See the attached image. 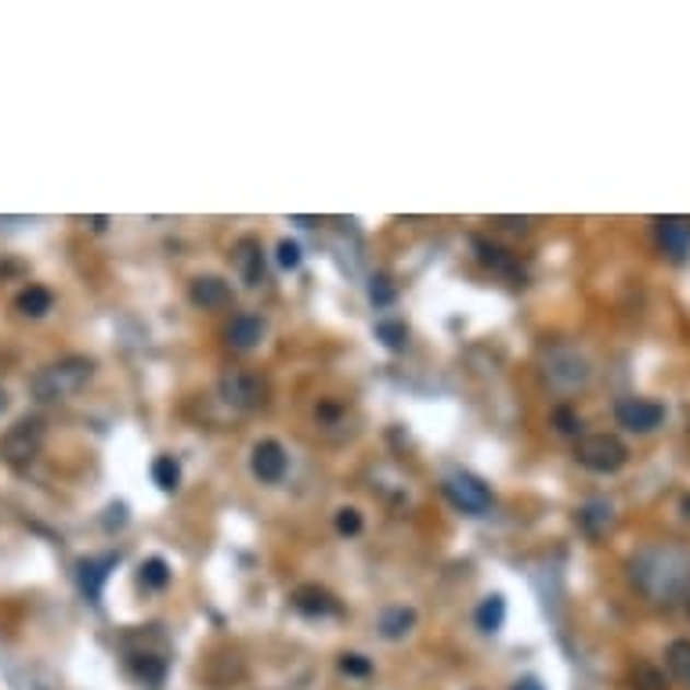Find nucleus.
<instances>
[{
	"instance_id": "nucleus-1",
	"label": "nucleus",
	"mask_w": 690,
	"mask_h": 690,
	"mask_svg": "<svg viewBox=\"0 0 690 690\" xmlns=\"http://www.w3.org/2000/svg\"><path fill=\"white\" fill-rule=\"evenodd\" d=\"M629 582L651 604L673 608L690 597V550L683 542H651L629 557Z\"/></svg>"
},
{
	"instance_id": "nucleus-2",
	"label": "nucleus",
	"mask_w": 690,
	"mask_h": 690,
	"mask_svg": "<svg viewBox=\"0 0 690 690\" xmlns=\"http://www.w3.org/2000/svg\"><path fill=\"white\" fill-rule=\"evenodd\" d=\"M91 379H94V362L87 354H66V359L37 369V376L30 379V395L44 401V406H55V401H69L73 395H80Z\"/></svg>"
},
{
	"instance_id": "nucleus-3",
	"label": "nucleus",
	"mask_w": 690,
	"mask_h": 690,
	"mask_svg": "<svg viewBox=\"0 0 690 690\" xmlns=\"http://www.w3.org/2000/svg\"><path fill=\"white\" fill-rule=\"evenodd\" d=\"M575 459L589 473H618L629 463V448L618 434H582L575 445Z\"/></svg>"
},
{
	"instance_id": "nucleus-4",
	"label": "nucleus",
	"mask_w": 690,
	"mask_h": 690,
	"mask_svg": "<svg viewBox=\"0 0 690 690\" xmlns=\"http://www.w3.org/2000/svg\"><path fill=\"white\" fill-rule=\"evenodd\" d=\"M542 376L553 390L571 395V390H582L589 384V362L575 348H550L542 359Z\"/></svg>"
},
{
	"instance_id": "nucleus-5",
	"label": "nucleus",
	"mask_w": 690,
	"mask_h": 690,
	"mask_svg": "<svg viewBox=\"0 0 690 690\" xmlns=\"http://www.w3.org/2000/svg\"><path fill=\"white\" fill-rule=\"evenodd\" d=\"M221 401L224 406H232L235 412H257L268 406V384L265 376L249 373V369H229V373L221 376Z\"/></svg>"
},
{
	"instance_id": "nucleus-6",
	"label": "nucleus",
	"mask_w": 690,
	"mask_h": 690,
	"mask_svg": "<svg viewBox=\"0 0 690 690\" xmlns=\"http://www.w3.org/2000/svg\"><path fill=\"white\" fill-rule=\"evenodd\" d=\"M40 448H44V423L40 420H19L15 426H8L4 437H0V456H4L11 467H30V463L40 456Z\"/></svg>"
},
{
	"instance_id": "nucleus-7",
	"label": "nucleus",
	"mask_w": 690,
	"mask_h": 690,
	"mask_svg": "<svg viewBox=\"0 0 690 690\" xmlns=\"http://www.w3.org/2000/svg\"><path fill=\"white\" fill-rule=\"evenodd\" d=\"M445 495L452 499V506H459L463 514H484V510H492V492H488V484L481 478H473V473H448L445 478Z\"/></svg>"
},
{
	"instance_id": "nucleus-8",
	"label": "nucleus",
	"mask_w": 690,
	"mask_h": 690,
	"mask_svg": "<svg viewBox=\"0 0 690 690\" xmlns=\"http://www.w3.org/2000/svg\"><path fill=\"white\" fill-rule=\"evenodd\" d=\"M615 420L633 434H654L665 423V406L651 398H622L615 406Z\"/></svg>"
},
{
	"instance_id": "nucleus-9",
	"label": "nucleus",
	"mask_w": 690,
	"mask_h": 690,
	"mask_svg": "<svg viewBox=\"0 0 690 690\" xmlns=\"http://www.w3.org/2000/svg\"><path fill=\"white\" fill-rule=\"evenodd\" d=\"M249 470H254L257 481L279 484L285 478V470H290V456H285V448L276 437H265V442H257L254 452H249Z\"/></svg>"
},
{
	"instance_id": "nucleus-10",
	"label": "nucleus",
	"mask_w": 690,
	"mask_h": 690,
	"mask_svg": "<svg viewBox=\"0 0 690 690\" xmlns=\"http://www.w3.org/2000/svg\"><path fill=\"white\" fill-rule=\"evenodd\" d=\"M188 296H192L196 307H203V312H221V307H229L235 296H232V285L224 282L221 276H199L188 285Z\"/></svg>"
},
{
	"instance_id": "nucleus-11",
	"label": "nucleus",
	"mask_w": 690,
	"mask_h": 690,
	"mask_svg": "<svg viewBox=\"0 0 690 690\" xmlns=\"http://www.w3.org/2000/svg\"><path fill=\"white\" fill-rule=\"evenodd\" d=\"M293 608L301 611L304 618H329L340 611L337 597H332L329 589L315 586V582H307V586H296L293 589Z\"/></svg>"
},
{
	"instance_id": "nucleus-12",
	"label": "nucleus",
	"mask_w": 690,
	"mask_h": 690,
	"mask_svg": "<svg viewBox=\"0 0 690 690\" xmlns=\"http://www.w3.org/2000/svg\"><path fill=\"white\" fill-rule=\"evenodd\" d=\"M116 564H120V557H116V553L87 557V561H80V589L87 593V600H102V589H105V582H109Z\"/></svg>"
},
{
	"instance_id": "nucleus-13",
	"label": "nucleus",
	"mask_w": 690,
	"mask_h": 690,
	"mask_svg": "<svg viewBox=\"0 0 690 690\" xmlns=\"http://www.w3.org/2000/svg\"><path fill=\"white\" fill-rule=\"evenodd\" d=\"M654 232H658V246L673 260L687 257V249H690V218H658V221H654Z\"/></svg>"
},
{
	"instance_id": "nucleus-14",
	"label": "nucleus",
	"mask_w": 690,
	"mask_h": 690,
	"mask_svg": "<svg viewBox=\"0 0 690 690\" xmlns=\"http://www.w3.org/2000/svg\"><path fill=\"white\" fill-rule=\"evenodd\" d=\"M235 268H239V276L246 285H260L265 282V249H260V239L254 235H246V239L235 243Z\"/></svg>"
},
{
	"instance_id": "nucleus-15",
	"label": "nucleus",
	"mask_w": 690,
	"mask_h": 690,
	"mask_svg": "<svg viewBox=\"0 0 690 690\" xmlns=\"http://www.w3.org/2000/svg\"><path fill=\"white\" fill-rule=\"evenodd\" d=\"M578 525L589 539H604V535L615 528V506L608 499H589V503L578 510Z\"/></svg>"
},
{
	"instance_id": "nucleus-16",
	"label": "nucleus",
	"mask_w": 690,
	"mask_h": 690,
	"mask_svg": "<svg viewBox=\"0 0 690 690\" xmlns=\"http://www.w3.org/2000/svg\"><path fill=\"white\" fill-rule=\"evenodd\" d=\"M224 337H229V348L232 351H254L257 343L265 340V318H257V315H235Z\"/></svg>"
},
{
	"instance_id": "nucleus-17",
	"label": "nucleus",
	"mask_w": 690,
	"mask_h": 690,
	"mask_svg": "<svg viewBox=\"0 0 690 690\" xmlns=\"http://www.w3.org/2000/svg\"><path fill=\"white\" fill-rule=\"evenodd\" d=\"M379 636L384 640H406L412 629H416V611L406 608V604H395V608H384L379 611Z\"/></svg>"
},
{
	"instance_id": "nucleus-18",
	"label": "nucleus",
	"mask_w": 690,
	"mask_h": 690,
	"mask_svg": "<svg viewBox=\"0 0 690 690\" xmlns=\"http://www.w3.org/2000/svg\"><path fill=\"white\" fill-rule=\"evenodd\" d=\"M15 304L26 318H44L55 307V293L47 290V285H26V290L19 293Z\"/></svg>"
},
{
	"instance_id": "nucleus-19",
	"label": "nucleus",
	"mask_w": 690,
	"mask_h": 690,
	"mask_svg": "<svg viewBox=\"0 0 690 690\" xmlns=\"http://www.w3.org/2000/svg\"><path fill=\"white\" fill-rule=\"evenodd\" d=\"M478 249H481V260L492 271H499V276H510V279H525L521 276V268H517V260H514V254H506L503 246H492V243H484V239H478Z\"/></svg>"
},
{
	"instance_id": "nucleus-20",
	"label": "nucleus",
	"mask_w": 690,
	"mask_h": 690,
	"mask_svg": "<svg viewBox=\"0 0 690 690\" xmlns=\"http://www.w3.org/2000/svg\"><path fill=\"white\" fill-rule=\"evenodd\" d=\"M665 665H669L673 680L690 690V640H673L665 651Z\"/></svg>"
},
{
	"instance_id": "nucleus-21",
	"label": "nucleus",
	"mask_w": 690,
	"mask_h": 690,
	"mask_svg": "<svg viewBox=\"0 0 690 690\" xmlns=\"http://www.w3.org/2000/svg\"><path fill=\"white\" fill-rule=\"evenodd\" d=\"M376 340L384 343L387 351H406L409 348V326L398 323V318H379V323H376Z\"/></svg>"
},
{
	"instance_id": "nucleus-22",
	"label": "nucleus",
	"mask_w": 690,
	"mask_h": 690,
	"mask_svg": "<svg viewBox=\"0 0 690 690\" xmlns=\"http://www.w3.org/2000/svg\"><path fill=\"white\" fill-rule=\"evenodd\" d=\"M152 481H156L160 492H177V484H182V463L174 456H160L152 463Z\"/></svg>"
},
{
	"instance_id": "nucleus-23",
	"label": "nucleus",
	"mask_w": 690,
	"mask_h": 690,
	"mask_svg": "<svg viewBox=\"0 0 690 690\" xmlns=\"http://www.w3.org/2000/svg\"><path fill=\"white\" fill-rule=\"evenodd\" d=\"M138 582L145 589H166L171 586V564L163 561V557H149L145 564L138 571Z\"/></svg>"
},
{
	"instance_id": "nucleus-24",
	"label": "nucleus",
	"mask_w": 690,
	"mask_h": 690,
	"mask_svg": "<svg viewBox=\"0 0 690 690\" xmlns=\"http://www.w3.org/2000/svg\"><path fill=\"white\" fill-rule=\"evenodd\" d=\"M503 618H506V600L499 597H484L481 608H478V625L484 629V633H499L503 629Z\"/></svg>"
},
{
	"instance_id": "nucleus-25",
	"label": "nucleus",
	"mask_w": 690,
	"mask_h": 690,
	"mask_svg": "<svg viewBox=\"0 0 690 690\" xmlns=\"http://www.w3.org/2000/svg\"><path fill=\"white\" fill-rule=\"evenodd\" d=\"M629 683H633V690H669V680H665L662 669H654V665L640 662L633 676H629Z\"/></svg>"
},
{
	"instance_id": "nucleus-26",
	"label": "nucleus",
	"mask_w": 690,
	"mask_h": 690,
	"mask_svg": "<svg viewBox=\"0 0 690 690\" xmlns=\"http://www.w3.org/2000/svg\"><path fill=\"white\" fill-rule=\"evenodd\" d=\"M553 426H557V434H564V437H578L582 420H578V412L571 409V406H557V409H553Z\"/></svg>"
},
{
	"instance_id": "nucleus-27",
	"label": "nucleus",
	"mask_w": 690,
	"mask_h": 690,
	"mask_svg": "<svg viewBox=\"0 0 690 690\" xmlns=\"http://www.w3.org/2000/svg\"><path fill=\"white\" fill-rule=\"evenodd\" d=\"M340 673L365 680V676H373V662H369L365 654H340Z\"/></svg>"
},
{
	"instance_id": "nucleus-28",
	"label": "nucleus",
	"mask_w": 690,
	"mask_h": 690,
	"mask_svg": "<svg viewBox=\"0 0 690 690\" xmlns=\"http://www.w3.org/2000/svg\"><path fill=\"white\" fill-rule=\"evenodd\" d=\"M369 301H373L376 307H387L390 301H395V282H390L387 276H373V282H369Z\"/></svg>"
},
{
	"instance_id": "nucleus-29",
	"label": "nucleus",
	"mask_w": 690,
	"mask_h": 690,
	"mask_svg": "<svg viewBox=\"0 0 690 690\" xmlns=\"http://www.w3.org/2000/svg\"><path fill=\"white\" fill-rule=\"evenodd\" d=\"M337 531L340 535H359L362 531V514L354 506H343L337 510Z\"/></svg>"
},
{
	"instance_id": "nucleus-30",
	"label": "nucleus",
	"mask_w": 690,
	"mask_h": 690,
	"mask_svg": "<svg viewBox=\"0 0 690 690\" xmlns=\"http://www.w3.org/2000/svg\"><path fill=\"white\" fill-rule=\"evenodd\" d=\"M301 260H304L301 243H293V239H282V243H279V265H282L285 271L301 268Z\"/></svg>"
},
{
	"instance_id": "nucleus-31",
	"label": "nucleus",
	"mask_w": 690,
	"mask_h": 690,
	"mask_svg": "<svg viewBox=\"0 0 690 690\" xmlns=\"http://www.w3.org/2000/svg\"><path fill=\"white\" fill-rule=\"evenodd\" d=\"M514 690H542V683H539V680H531V676H528V680H517Z\"/></svg>"
},
{
	"instance_id": "nucleus-32",
	"label": "nucleus",
	"mask_w": 690,
	"mask_h": 690,
	"mask_svg": "<svg viewBox=\"0 0 690 690\" xmlns=\"http://www.w3.org/2000/svg\"><path fill=\"white\" fill-rule=\"evenodd\" d=\"M4 409H8V390L0 387V412H4Z\"/></svg>"
},
{
	"instance_id": "nucleus-33",
	"label": "nucleus",
	"mask_w": 690,
	"mask_h": 690,
	"mask_svg": "<svg viewBox=\"0 0 690 690\" xmlns=\"http://www.w3.org/2000/svg\"><path fill=\"white\" fill-rule=\"evenodd\" d=\"M680 510H683V517H687V521H690V495H687V499H683V506H680Z\"/></svg>"
},
{
	"instance_id": "nucleus-34",
	"label": "nucleus",
	"mask_w": 690,
	"mask_h": 690,
	"mask_svg": "<svg viewBox=\"0 0 690 690\" xmlns=\"http://www.w3.org/2000/svg\"><path fill=\"white\" fill-rule=\"evenodd\" d=\"M687 615H690V597H687Z\"/></svg>"
}]
</instances>
